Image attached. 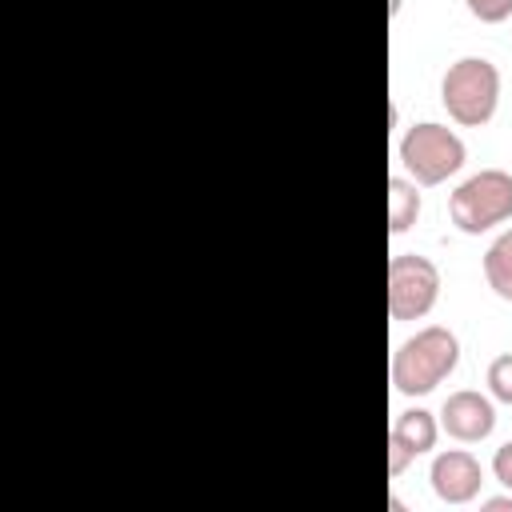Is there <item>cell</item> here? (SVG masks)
Listing matches in <instances>:
<instances>
[{
	"instance_id": "1",
	"label": "cell",
	"mask_w": 512,
	"mask_h": 512,
	"mask_svg": "<svg viewBox=\"0 0 512 512\" xmlns=\"http://www.w3.org/2000/svg\"><path fill=\"white\" fill-rule=\"evenodd\" d=\"M460 364V340L444 324H428L416 336H408L392 352V388L400 396H428L436 384H444Z\"/></svg>"
},
{
	"instance_id": "2",
	"label": "cell",
	"mask_w": 512,
	"mask_h": 512,
	"mask_svg": "<svg viewBox=\"0 0 512 512\" xmlns=\"http://www.w3.org/2000/svg\"><path fill=\"white\" fill-rule=\"evenodd\" d=\"M440 104L464 128H480L496 116L500 104V68L484 56H460L440 80Z\"/></svg>"
},
{
	"instance_id": "3",
	"label": "cell",
	"mask_w": 512,
	"mask_h": 512,
	"mask_svg": "<svg viewBox=\"0 0 512 512\" xmlns=\"http://www.w3.org/2000/svg\"><path fill=\"white\" fill-rule=\"evenodd\" d=\"M448 216L464 236H480L512 220V172L480 168L468 180H460L448 196Z\"/></svg>"
},
{
	"instance_id": "4",
	"label": "cell",
	"mask_w": 512,
	"mask_h": 512,
	"mask_svg": "<svg viewBox=\"0 0 512 512\" xmlns=\"http://www.w3.org/2000/svg\"><path fill=\"white\" fill-rule=\"evenodd\" d=\"M464 156H468L464 140L448 124H436V120H420L400 136V164L424 188L456 176L464 168Z\"/></svg>"
},
{
	"instance_id": "5",
	"label": "cell",
	"mask_w": 512,
	"mask_h": 512,
	"mask_svg": "<svg viewBox=\"0 0 512 512\" xmlns=\"http://www.w3.org/2000/svg\"><path fill=\"white\" fill-rule=\"evenodd\" d=\"M440 300V268L420 252H396L388 260V316L420 320Z\"/></svg>"
},
{
	"instance_id": "6",
	"label": "cell",
	"mask_w": 512,
	"mask_h": 512,
	"mask_svg": "<svg viewBox=\"0 0 512 512\" xmlns=\"http://www.w3.org/2000/svg\"><path fill=\"white\" fill-rule=\"evenodd\" d=\"M440 428H444L452 440H460V444H480V440H488L492 428H496V404H492V396H484V392H476V388L452 392V396L444 400V408H440Z\"/></svg>"
},
{
	"instance_id": "7",
	"label": "cell",
	"mask_w": 512,
	"mask_h": 512,
	"mask_svg": "<svg viewBox=\"0 0 512 512\" xmlns=\"http://www.w3.org/2000/svg\"><path fill=\"white\" fill-rule=\"evenodd\" d=\"M440 440V420L428 408H408L388 428V476H400L416 456L432 452Z\"/></svg>"
},
{
	"instance_id": "8",
	"label": "cell",
	"mask_w": 512,
	"mask_h": 512,
	"mask_svg": "<svg viewBox=\"0 0 512 512\" xmlns=\"http://www.w3.org/2000/svg\"><path fill=\"white\" fill-rule=\"evenodd\" d=\"M428 480H432V492L444 504H468L484 488V468L468 448H448V452H440L432 460Z\"/></svg>"
},
{
	"instance_id": "9",
	"label": "cell",
	"mask_w": 512,
	"mask_h": 512,
	"mask_svg": "<svg viewBox=\"0 0 512 512\" xmlns=\"http://www.w3.org/2000/svg\"><path fill=\"white\" fill-rule=\"evenodd\" d=\"M420 220V184L408 176H388V232H408Z\"/></svg>"
},
{
	"instance_id": "10",
	"label": "cell",
	"mask_w": 512,
	"mask_h": 512,
	"mask_svg": "<svg viewBox=\"0 0 512 512\" xmlns=\"http://www.w3.org/2000/svg\"><path fill=\"white\" fill-rule=\"evenodd\" d=\"M484 280H488V288L500 300L512 304V228H504L488 244V252H484Z\"/></svg>"
},
{
	"instance_id": "11",
	"label": "cell",
	"mask_w": 512,
	"mask_h": 512,
	"mask_svg": "<svg viewBox=\"0 0 512 512\" xmlns=\"http://www.w3.org/2000/svg\"><path fill=\"white\" fill-rule=\"evenodd\" d=\"M484 380H488V396H492V400L512 404V352L492 356V364H488Z\"/></svg>"
},
{
	"instance_id": "12",
	"label": "cell",
	"mask_w": 512,
	"mask_h": 512,
	"mask_svg": "<svg viewBox=\"0 0 512 512\" xmlns=\"http://www.w3.org/2000/svg\"><path fill=\"white\" fill-rule=\"evenodd\" d=\"M464 4L480 24H500L512 16V0H464Z\"/></svg>"
},
{
	"instance_id": "13",
	"label": "cell",
	"mask_w": 512,
	"mask_h": 512,
	"mask_svg": "<svg viewBox=\"0 0 512 512\" xmlns=\"http://www.w3.org/2000/svg\"><path fill=\"white\" fill-rule=\"evenodd\" d=\"M492 476L512 492V440L496 448V456H492Z\"/></svg>"
},
{
	"instance_id": "14",
	"label": "cell",
	"mask_w": 512,
	"mask_h": 512,
	"mask_svg": "<svg viewBox=\"0 0 512 512\" xmlns=\"http://www.w3.org/2000/svg\"><path fill=\"white\" fill-rule=\"evenodd\" d=\"M480 508H488V512H512V496H488V500H480Z\"/></svg>"
},
{
	"instance_id": "15",
	"label": "cell",
	"mask_w": 512,
	"mask_h": 512,
	"mask_svg": "<svg viewBox=\"0 0 512 512\" xmlns=\"http://www.w3.org/2000/svg\"><path fill=\"white\" fill-rule=\"evenodd\" d=\"M396 12H400V0H392V16H396Z\"/></svg>"
}]
</instances>
